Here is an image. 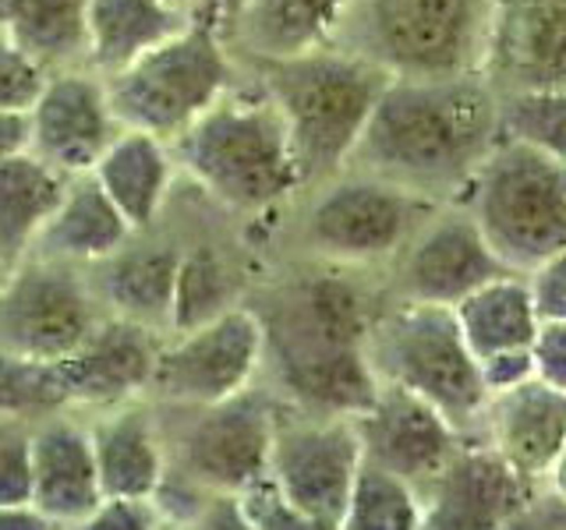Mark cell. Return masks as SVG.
Returning <instances> with one entry per match:
<instances>
[{"mask_svg":"<svg viewBox=\"0 0 566 530\" xmlns=\"http://www.w3.org/2000/svg\"><path fill=\"white\" fill-rule=\"evenodd\" d=\"M244 300L262 322V382L287 411L354 421L376 403L368 329L386 300L379 273L287 258Z\"/></svg>","mask_w":566,"mask_h":530,"instance_id":"6da1fadb","label":"cell"},{"mask_svg":"<svg viewBox=\"0 0 566 530\" xmlns=\"http://www.w3.org/2000/svg\"><path fill=\"white\" fill-rule=\"evenodd\" d=\"M500 138V96L482 75L389 78L347 170L447 205Z\"/></svg>","mask_w":566,"mask_h":530,"instance_id":"7a4b0ae2","label":"cell"},{"mask_svg":"<svg viewBox=\"0 0 566 530\" xmlns=\"http://www.w3.org/2000/svg\"><path fill=\"white\" fill-rule=\"evenodd\" d=\"M174 159L202 199L244 223L283 216L305 191L276 103L248 67L174 141Z\"/></svg>","mask_w":566,"mask_h":530,"instance_id":"3957f363","label":"cell"},{"mask_svg":"<svg viewBox=\"0 0 566 530\" xmlns=\"http://www.w3.org/2000/svg\"><path fill=\"white\" fill-rule=\"evenodd\" d=\"M248 71L276 103L305 191L333 181L350 167L365 124L389 85L386 71L340 46Z\"/></svg>","mask_w":566,"mask_h":530,"instance_id":"277c9868","label":"cell"},{"mask_svg":"<svg viewBox=\"0 0 566 530\" xmlns=\"http://www.w3.org/2000/svg\"><path fill=\"white\" fill-rule=\"evenodd\" d=\"M436 209L415 191L344 170L291 205V258L382 276Z\"/></svg>","mask_w":566,"mask_h":530,"instance_id":"5b68a950","label":"cell"},{"mask_svg":"<svg viewBox=\"0 0 566 530\" xmlns=\"http://www.w3.org/2000/svg\"><path fill=\"white\" fill-rule=\"evenodd\" d=\"M495 0H354L336 46L389 78L482 75Z\"/></svg>","mask_w":566,"mask_h":530,"instance_id":"8992f818","label":"cell"},{"mask_svg":"<svg viewBox=\"0 0 566 530\" xmlns=\"http://www.w3.org/2000/svg\"><path fill=\"white\" fill-rule=\"evenodd\" d=\"M368 361L379 385L424 400L468 442L478 438L489 389L453 308L386 297L368 329Z\"/></svg>","mask_w":566,"mask_h":530,"instance_id":"52a82bcc","label":"cell"},{"mask_svg":"<svg viewBox=\"0 0 566 530\" xmlns=\"http://www.w3.org/2000/svg\"><path fill=\"white\" fill-rule=\"evenodd\" d=\"M457 205L517 276L566 247V167L527 141H495Z\"/></svg>","mask_w":566,"mask_h":530,"instance_id":"ba28073f","label":"cell"},{"mask_svg":"<svg viewBox=\"0 0 566 530\" xmlns=\"http://www.w3.org/2000/svg\"><path fill=\"white\" fill-rule=\"evenodd\" d=\"M241 75L244 64L234 57L220 22L202 14L174 40L103 82L124 131H142L174 146Z\"/></svg>","mask_w":566,"mask_h":530,"instance_id":"9c48e42d","label":"cell"},{"mask_svg":"<svg viewBox=\"0 0 566 530\" xmlns=\"http://www.w3.org/2000/svg\"><path fill=\"white\" fill-rule=\"evenodd\" d=\"M283 403L265 389L191 406V411H164L167 470L206 495H248L270 481V456Z\"/></svg>","mask_w":566,"mask_h":530,"instance_id":"30bf717a","label":"cell"},{"mask_svg":"<svg viewBox=\"0 0 566 530\" xmlns=\"http://www.w3.org/2000/svg\"><path fill=\"white\" fill-rule=\"evenodd\" d=\"M106 308L88 269L32 255L0 276V350L25 361L71 358Z\"/></svg>","mask_w":566,"mask_h":530,"instance_id":"8fae6325","label":"cell"},{"mask_svg":"<svg viewBox=\"0 0 566 530\" xmlns=\"http://www.w3.org/2000/svg\"><path fill=\"white\" fill-rule=\"evenodd\" d=\"M265 340L248 300L202 326L170 332L159 347L149 400L164 411H191L234 400L262 382Z\"/></svg>","mask_w":566,"mask_h":530,"instance_id":"7c38bea8","label":"cell"},{"mask_svg":"<svg viewBox=\"0 0 566 530\" xmlns=\"http://www.w3.org/2000/svg\"><path fill=\"white\" fill-rule=\"evenodd\" d=\"M358 470L361 442L354 421L312 417L283 406L270 456V488L283 502L340 523Z\"/></svg>","mask_w":566,"mask_h":530,"instance_id":"4fadbf2b","label":"cell"},{"mask_svg":"<svg viewBox=\"0 0 566 530\" xmlns=\"http://www.w3.org/2000/svg\"><path fill=\"white\" fill-rule=\"evenodd\" d=\"M500 276H510V269L492 255L482 230L457 202H447L421 223L411 244L382 273V287L386 297L411 305L457 308Z\"/></svg>","mask_w":566,"mask_h":530,"instance_id":"5bb4252c","label":"cell"},{"mask_svg":"<svg viewBox=\"0 0 566 530\" xmlns=\"http://www.w3.org/2000/svg\"><path fill=\"white\" fill-rule=\"evenodd\" d=\"M120 131L106 82L88 67L46 75L29 110V152L67 181L93 173Z\"/></svg>","mask_w":566,"mask_h":530,"instance_id":"9a60e30c","label":"cell"},{"mask_svg":"<svg viewBox=\"0 0 566 530\" xmlns=\"http://www.w3.org/2000/svg\"><path fill=\"white\" fill-rule=\"evenodd\" d=\"M538 488L513 474L482 442H464L421 491V530H517Z\"/></svg>","mask_w":566,"mask_h":530,"instance_id":"2e32d148","label":"cell"},{"mask_svg":"<svg viewBox=\"0 0 566 530\" xmlns=\"http://www.w3.org/2000/svg\"><path fill=\"white\" fill-rule=\"evenodd\" d=\"M482 78L495 96L566 88V0H495Z\"/></svg>","mask_w":566,"mask_h":530,"instance_id":"e0dca14e","label":"cell"},{"mask_svg":"<svg viewBox=\"0 0 566 530\" xmlns=\"http://www.w3.org/2000/svg\"><path fill=\"white\" fill-rule=\"evenodd\" d=\"M354 428L365 464L400 477L418 491L429 488L468 442L436 406L394 385H379L376 403L354 417Z\"/></svg>","mask_w":566,"mask_h":530,"instance_id":"ac0fdd59","label":"cell"},{"mask_svg":"<svg viewBox=\"0 0 566 530\" xmlns=\"http://www.w3.org/2000/svg\"><path fill=\"white\" fill-rule=\"evenodd\" d=\"M164 340L167 336L149 326L106 315L71 358L57 361L71 411L88 417L132 400H149Z\"/></svg>","mask_w":566,"mask_h":530,"instance_id":"d6986e66","label":"cell"},{"mask_svg":"<svg viewBox=\"0 0 566 530\" xmlns=\"http://www.w3.org/2000/svg\"><path fill=\"white\" fill-rule=\"evenodd\" d=\"M29 506L53 527L82 520L103 502L93 435L85 414L64 411L29 424Z\"/></svg>","mask_w":566,"mask_h":530,"instance_id":"ffe728a7","label":"cell"},{"mask_svg":"<svg viewBox=\"0 0 566 530\" xmlns=\"http://www.w3.org/2000/svg\"><path fill=\"white\" fill-rule=\"evenodd\" d=\"M531 485H545L566 442V396L538 379L492 393L478 438Z\"/></svg>","mask_w":566,"mask_h":530,"instance_id":"44dd1931","label":"cell"},{"mask_svg":"<svg viewBox=\"0 0 566 530\" xmlns=\"http://www.w3.org/2000/svg\"><path fill=\"white\" fill-rule=\"evenodd\" d=\"M103 499L153 502L167 477L164 417L153 400H132L111 411L88 414Z\"/></svg>","mask_w":566,"mask_h":530,"instance_id":"7402d4cb","label":"cell"},{"mask_svg":"<svg viewBox=\"0 0 566 530\" xmlns=\"http://www.w3.org/2000/svg\"><path fill=\"white\" fill-rule=\"evenodd\" d=\"M354 0H244L227 43L244 67L280 64L336 46Z\"/></svg>","mask_w":566,"mask_h":530,"instance_id":"603a6c76","label":"cell"},{"mask_svg":"<svg viewBox=\"0 0 566 530\" xmlns=\"http://www.w3.org/2000/svg\"><path fill=\"white\" fill-rule=\"evenodd\" d=\"M181 255V241H170L149 230V234H135L114 258L88 269L106 315L128 318V322L170 336Z\"/></svg>","mask_w":566,"mask_h":530,"instance_id":"cb8c5ba5","label":"cell"},{"mask_svg":"<svg viewBox=\"0 0 566 530\" xmlns=\"http://www.w3.org/2000/svg\"><path fill=\"white\" fill-rule=\"evenodd\" d=\"M96 184L135 234H149L164 220L174 181L181 177L174 146L142 131H120L93 170Z\"/></svg>","mask_w":566,"mask_h":530,"instance_id":"d4e9b609","label":"cell"},{"mask_svg":"<svg viewBox=\"0 0 566 530\" xmlns=\"http://www.w3.org/2000/svg\"><path fill=\"white\" fill-rule=\"evenodd\" d=\"M132 237L135 230L128 226V220L106 199L96 177L85 173L67 181L64 202L53 212V220L46 223L32 255L78 265V269H96L106 258H114Z\"/></svg>","mask_w":566,"mask_h":530,"instance_id":"484cf974","label":"cell"},{"mask_svg":"<svg viewBox=\"0 0 566 530\" xmlns=\"http://www.w3.org/2000/svg\"><path fill=\"white\" fill-rule=\"evenodd\" d=\"M195 18L159 0H93L88 4L85 67L99 78H114L124 67L185 32Z\"/></svg>","mask_w":566,"mask_h":530,"instance_id":"4316f807","label":"cell"},{"mask_svg":"<svg viewBox=\"0 0 566 530\" xmlns=\"http://www.w3.org/2000/svg\"><path fill=\"white\" fill-rule=\"evenodd\" d=\"M67 177L40 163L32 152L0 163V269H14L40 244L46 223L64 202Z\"/></svg>","mask_w":566,"mask_h":530,"instance_id":"83f0119b","label":"cell"},{"mask_svg":"<svg viewBox=\"0 0 566 530\" xmlns=\"http://www.w3.org/2000/svg\"><path fill=\"white\" fill-rule=\"evenodd\" d=\"M453 315L478 364L500 358V353L531 350L542 329V318L527 294V279L517 273L485 283L482 290L460 300Z\"/></svg>","mask_w":566,"mask_h":530,"instance_id":"f1b7e54d","label":"cell"},{"mask_svg":"<svg viewBox=\"0 0 566 530\" xmlns=\"http://www.w3.org/2000/svg\"><path fill=\"white\" fill-rule=\"evenodd\" d=\"M93 0H8V40L43 71L85 67Z\"/></svg>","mask_w":566,"mask_h":530,"instance_id":"f546056e","label":"cell"},{"mask_svg":"<svg viewBox=\"0 0 566 530\" xmlns=\"http://www.w3.org/2000/svg\"><path fill=\"white\" fill-rule=\"evenodd\" d=\"M252 290V279L238 269L230 255L212 241L185 244L181 273H177V297H174V322L170 332L202 326L209 318L223 315L227 308L241 305Z\"/></svg>","mask_w":566,"mask_h":530,"instance_id":"4dcf8cb0","label":"cell"},{"mask_svg":"<svg viewBox=\"0 0 566 530\" xmlns=\"http://www.w3.org/2000/svg\"><path fill=\"white\" fill-rule=\"evenodd\" d=\"M424 499L415 485L361 459L340 530H421Z\"/></svg>","mask_w":566,"mask_h":530,"instance_id":"1f68e13d","label":"cell"},{"mask_svg":"<svg viewBox=\"0 0 566 530\" xmlns=\"http://www.w3.org/2000/svg\"><path fill=\"white\" fill-rule=\"evenodd\" d=\"M71 411L57 364L25 361L0 350V424H29Z\"/></svg>","mask_w":566,"mask_h":530,"instance_id":"d6a6232c","label":"cell"},{"mask_svg":"<svg viewBox=\"0 0 566 530\" xmlns=\"http://www.w3.org/2000/svg\"><path fill=\"white\" fill-rule=\"evenodd\" d=\"M500 131L566 167V88L538 96H500Z\"/></svg>","mask_w":566,"mask_h":530,"instance_id":"836d02e7","label":"cell"},{"mask_svg":"<svg viewBox=\"0 0 566 530\" xmlns=\"http://www.w3.org/2000/svg\"><path fill=\"white\" fill-rule=\"evenodd\" d=\"M46 75L11 40H0V114H29Z\"/></svg>","mask_w":566,"mask_h":530,"instance_id":"e575fe53","label":"cell"},{"mask_svg":"<svg viewBox=\"0 0 566 530\" xmlns=\"http://www.w3.org/2000/svg\"><path fill=\"white\" fill-rule=\"evenodd\" d=\"M244 502H248V512H252V520H255V530H340V523L318 520V517H308V512L287 506L270 488V481L248 491Z\"/></svg>","mask_w":566,"mask_h":530,"instance_id":"d590c367","label":"cell"},{"mask_svg":"<svg viewBox=\"0 0 566 530\" xmlns=\"http://www.w3.org/2000/svg\"><path fill=\"white\" fill-rule=\"evenodd\" d=\"M29 428L0 424V506L29 502Z\"/></svg>","mask_w":566,"mask_h":530,"instance_id":"8d00e7d4","label":"cell"},{"mask_svg":"<svg viewBox=\"0 0 566 530\" xmlns=\"http://www.w3.org/2000/svg\"><path fill=\"white\" fill-rule=\"evenodd\" d=\"M164 517L153 502L135 499H103L96 509H88L82 520L67 523L61 530H159Z\"/></svg>","mask_w":566,"mask_h":530,"instance_id":"74e56055","label":"cell"},{"mask_svg":"<svg viewBox=\"0 0 566 530\" xmlns=\"http://www.w3.org/2000/svg\"><path fill=\"white\" fill-rule=\"evenodd\" d=\"M524 279L542 322H566V247L535 265Z\"/></svg>","mask_w":566,"mask_h":530,"instance_id":"f35d334b","label":"cell"},{"mask_svg":"<svg viewBox=\"0 0 566 530\" xmlns=\"http://www.w3.org/2000/svg\"><path fill=\"white\" fill-rule=\"evenodd\" d=\"M535 379L566 396V322H542L535 343H531Z\"/></svg>","mask_w":566,"mask_h":530,"instance_id":"ab89813d","label":"cell"},{"mask_svg":"<svg viewBox=\"0 0 566 530\" xmlns=\"http://www.w3.org/2000/svg\"><path fill=\"white\" fill-rule=\"evenodd\" d=\"M185 530H255L244 495H206L181 523Z\"/></svg>","mask_w":566,"mask_h":530,"instance_id":"60d3db41","label":"cell"},{"mask_svg":"<svg viewBox=\"0 0 566 530\" xmlns=\"http://www.w3.org/2000/svg\"><path fill=\"white\" fill-rule=\"evenodd\" d=\"M482 379L489 396L492 393H503V389H513L527 379H535V361H531V350H517V353H500L482 364Z\"/></svg>","mask_w":566,"mask_h":530,"instance_id":"b9f144b4","label":"cell"},{"mask_svg":"<svg viewBox=\"0 0 566 530\" xmlns=\"http://www.w3.org/2000/svg\"><path fill=\"white\" fill-rule=\"evenodd\" d=\"M29 152V114H0V163Z\"/></svg>","mask_w":566,"mask_h":530,"instance_id":"7bdbcfd3","label":"cell"},{"mask_svg":"<svg viewBox=\"0 0 566 530\" xmlns=\"http://www.w3.org/2000/svg\"><path fill=\"white\" fill-rule=\"evenodd\" d=\"M0 530H57L43 512H35L29 502L0 506Z\"/></svg>","mask_w":566,"mask_h":530,"instance_id":"ee69618b","label":"cell"},{"mask_svg":"<svg viewBox=\"0 0 566 530\" xmlns=\"http://www.w3.org/2000/svg\"><path fill=\"white\" fill-rule=\"evenodd\" d=\"M545 488L553 491L556 499L566 502V442H563V449H559V456H556L553 470H548V477H545Z\"/></svg>","mask_w":566,"mask_h":530,"instance_id":"f6af8a7d","label":"cell"},{"mask_svg":"<svg viewBox=\"0 0 566 530\" xmlns=\"http://www.w3.org/2000/svg\"><path fill=\"white\" fill-rule=\"evenodd\" d=\"M159 4H170L177 11H188V14H212L220 22V11H217V0H159Z\"/></svg>","mask_w":566,"mask_h":530,"instance_id":"bcb514c9","label":"cell"},{"mask_svg":"<svg viewBox=\"0 0 566 530\" xmlns=\"http://www.w3.org/2000/svg\"><path fill=\"white\" fill-rule=\"evenodd\" d=\"M244 0H217V11H220V29L227 32V25L234 22V14L241 11Z\"/></svg>","mask_w":566,"mask_h":530,"instance_id":"7dc6e473","label":"cell"},{"mask_svg":"<svg viewBox=\"0 0 566 530\" xmlns=\"http://www.w3.org/2000/svg\"><path fill=\"white\" fill-rule=\"evenodd\" d=\"M0 40H8V0H0Z\"/></svg>","mask_w":566,"mask_h":530,"instance_id":"c3c4849f","label":"cell"},{"mask_svg":"<svg viewBox=\"0 0 566 530\" xmlns=\"http://www.w3.org/2000/svg\"><path fill=\"white\" fill-rule=\"evenodd\" d=\"M159 530H185V527H181V523H167V520H164V523H159Z\"/></svg>","mask_w":566,"mask_h":530,"instance_id":"681fc988","label":"cell"},{"mask_svg":"<svg viewBox=\"0 0 566 530\" xmlns=\"http://www.w3.org/2000/svg\"><path fill=\"white\" fill-rule=\"evenodd\" d=\"M0 276H4V269H0Z\"/></svg>","mask_w":566,"mask_h":530,"instance_id":"f907efd6","label":"cell"}]
</instances>
